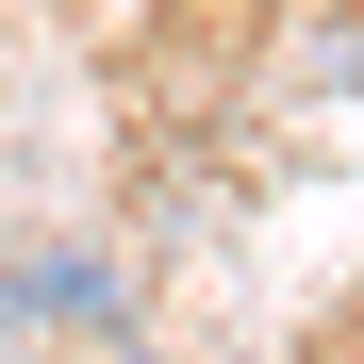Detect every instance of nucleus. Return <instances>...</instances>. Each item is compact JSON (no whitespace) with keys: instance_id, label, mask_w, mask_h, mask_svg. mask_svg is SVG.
I'll return each instance as SVG.
<instances>
[{"instance_id":"obj_1","label":"nucleus","mask_w":364,"mask_h":364,"mask_svg":"<svg viewBox=\"0 0 364 364\" xmlns=\"http://www.w3.org/2000/svg\"><path fill=\"white\" fill-rule=\"evenodd\" d=\"M0 315H67V331H116V265H100V249H33L17 282H0Z\"/></svg>"},{"instance_id":"obj_2","label":"nucleus","mask_w":364,"mask_h":364,"mask_svg":"<svg viewBox=\"0 0 364 364\" xmlns=\"http://www.w3.org/2000/svg\"><path fill=\"white\" fill-rule=\"evenodd\" d=\"M100 364H166V348H100Z\"/></svg>"}]
</instances>
